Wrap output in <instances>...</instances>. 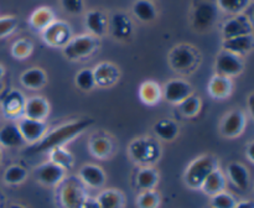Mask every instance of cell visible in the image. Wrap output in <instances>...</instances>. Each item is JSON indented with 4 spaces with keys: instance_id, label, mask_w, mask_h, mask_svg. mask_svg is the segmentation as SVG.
I'll list each match as a JSON object with an SVG mask.
<instances>
[{
    "instance_id": "1f68e13d",
    "label": "cell",
    "mask_w": 254,
    "mask_h": 208,
    "mask_svg": "<svg viewBox=\"0 0 254 208\" xmlns=\"http://www.w3.org/2000/svg\"><path fill=\"white\" fill-rule=\"evenodd\" d=\"M133 14L140 21H153L156 17V9L149 0H136L133 5Z\"/></svg>"
},
{
    "instance_id": "44dd1931",
    "label": "cell",
    "mask_w": 254,
    "mask_h": 208,
    "mask_svg": "<svg viewBox=\"0 0 254 208\" xmlns=\"http://www.w3.org/2000/svg\"><path fill=\"white\" fill-rule=\"evenodd\" d=\"M226 186H227V177H226L225 172L220 167H217L206 177V180L203 181L200 190L205 195L212 197V196L225 191Z\"/></svg>"
},
{
    "instance_id": "ffe728a7",
    "label": "cell",
    "mask_w": 254,
    "mask_h": 208,
    "mask_svg": "<svg viewBox=\"0 0 254 208\" xmlns=\"http://www.w3.org/2000/svg\"><path fill=\"white\" fill-rule=\"evenodd\" d=\"M99 208H124L127 198L118 188H106L102 190L94 198Z\"/></svg>"
},
{
    "instance_id": "5bb4252c",
    "label": "cell",
    "mask_w": 254,
    "mask_h": 208,
    "mask_svg": "<svg viewBox=\"0 0 254 208\" xmlns=\"http://www.w3.org/2000/svg\"><path fill=\"white\" fill-rule=\"evenodd\" d=\"M253 34L252 21L246 15L238 14L228 19L222 26L223 40Z\"/></svg>"
},
{
    "instance_id": "74e56055",
    "label": "cell",
    "mask_w": 254,
    "mask_h": 208,
    "mask_svg": "<svg viewBox=\"0 0 254 208\" xmlns=\"http://www.w3.org/2000/svg\"><path fill=\"white\" fill-rule=\"evenodd\" d=\"M74 83L78 87L81 91L89 92L96 87V82H94L93 69L91 68H83L76 74L74 77Z\"/></svg>"
},
{
    "instance_id": "681fc988",
    "label": "cell",
    "mask_w": 254,
    "mask_h": 208,
    "mask_svg": "<svg viewBox=\"0 0 254 208\" xmlns=\"http://www.w3.org/2000/svg\"><path fill=\"white\" fill-rule=\"evenodd\" d=\"M2 77H4V67H2L1 64H0V82H1Z\"/></svg>"
},
{
    "instance_id": "b9f144b4",
    "label": "cell",
    "mask_w": 254,
    "mask_h": 208,
    "mask_svg": "<svg viewBox=\"0 0 254 208\" xmlns=\"http://www.w3.org/2000/svg\"><path fill=\"white\" fill-rule=\"evenodd\" d=\"M17 25V20L12 16L0 17V39L7 36L15 30Z\"/></svg>"
},
{
    "instance_id": "d590c367",
    "label": "cell",
    "mask_w": 254,
    "mask_h": 208,
    "mask_svg": "<svg viewBox=\"0 0 254 208\" xmlns=\"http://www.w3.org/2000/svg\"><path fill=\"white\" fill-rule=\"evenodd\" d=\"M160 195L156 190L140 191L135 200L138 208H159L160 207Z\"/></svg>"
},
{
    "instance_id": "7a4b0ae2",
    "label": "cell",
    "mask_w": 254,
    "mask_h": 208,
    "mask_svg": "<svg viewBox=\"0 0 254 208\" xmlns=\"http://www.w3.org/2000/svg\"><path fill=\"white\" fill-rule=\"evenodd\" d=\"M217 167V160L213 155L205 154L198 156L186 167L184 172V182L191 190H200L206 177Z\"/></svg>"
},
{
    "instance_id": "bcb514c9",
    "label": "cell",
    "mask_w": 254,
    "mask_h": 208,
    "mask_svg": "<svg viewBox=\"0 0 254 208\" xmlns=\"http://www.w3.org/2000/svg\"><path fill=\"white\" fill-rule=\"evenodd\" d=\"M79 208H99L98 205H97L96 200L91 197H87V200L82 203V206Z\"/></svg>"
},
{
    "instance_id": "7c38bea8",
    "label": "cell",
    "mask_w": 254,
    "mask_h": 208,
    "mask_svg": "<svg viewBox=\"0 0 254 208\" xmlns=\"http://www.w3.org/2000/svg\"><path fill=\"white\" fill-rule=\"evenodd\" d=\"M17 128L24 138L25 143L34 144L41 140L47 133V124L41 120H34V119L22 116L17 121Z\"/></svg>"
},
{
    "instance_id": "277c9868",
    "label": "cell",
    "mask_w": 254,
    "mask_h": 208,
    "mask_svg": "<svg viewBox=\"0 0 254 208\" xmlns=\"http://www.w3.org/2000/svg\"><path fill=\"white\" fill-rule=\"evenodd\" d=\"M59 198L62 208H79L87 200V191L83 183L77 178H64L61 183Z\"/></svg>"
},
{
    "instance_id": "836d02e7",
    "label": "cell",
    "mask_w": 254,
    "mask_h": 208,
    "mask_svg": "<svg viewBox=\"0 0 254 208\" xmlns=\"http://www.w3.org/2000/svg\"><path fill=\"white\" fill-rule=\"evenodd\" d=\"M49 153L50 161L59 165L60 167L64 168L66 171L69 170L73 165V156L64 146H57V148L51 149Z\"/></svg>"
},
{
    "instance_id": "c3c4849f",
    "label": "cell",
    "mask_w": 254,
    "mask_h": 208,
    "mask_svg": "<svg viewBox=\"0 0 254 208\" xmlns=\"http://www.w3.org/2000/svg\"><path fill=\"white\" fill-rule=\"evenodd\" d=\"M9 208H26V207L22 205H20V203H12V205H10Z\"/></svg>"
},
{
    "instance_id": "30bf717a",
    "label": "cell",
    "mask_w": 254,
    "mask_h": 208,
    "mask_svg": "<svg viewBox=\"0 0 254 208\" xmlns=\"http://www.w3.org/2000/svg\"><path fill=\"white\" fill-rule=\"evenodd\" d=\"M243 68H245V63H243L242 58L237 54L231 53V52H220L217 58H216L215 69L216 74H218V76L232 78V77L242 73Z\"/></svg>"
},
{
    "instance_id": "ee69618b",
    "label": "cell",
    "mask_w": 254,
    "mask_h": 208,
    "mask_svg": "<svg viewBox=\"0 0 254 208\" xmlns=\"http://www.w3.org/2000/svg\"><path fill=\"white\" fill-rule=\"evenodd\" d=\"M253 149H254V143L253 141H251V143L247 145V149H246V156H247L248 161H250L251 163H254Z\"/></svg>"
},
{
    "instance_id": "f907efd6",
    "label": "cell",
    "mask_w": 254,
    "mask_h": 208,
    "mask_svg": "<svg viewBox=\"0 0 254 208\" xmlns=\"http://www.w3.org/2000/svg\"><path fill=\"white\" fill-rule=\"evenodd\" d=\"M2 89H4V84H2L1 82H0V93H1V92H2Z\"/></svg>"
},
{
    "instance_id": "4dcf8cb0",
    "label": "cell",
    "mask_w": 254,
    "mask_h": 208,
    "mask_svg": "<svg viewBox=\"0 0 254 208\" xmlns=\"http://www.w3.org/2000/svg\"><path fill=\"white\" fill-rule=\"evenodd\" d=\"M86 27L91 32L92 36L99 37L106 32L107 19L98 10H92L86 15Z\"/></svg>"
},
{
    "instance_id": "9a60e30c",
    "label": "cell",
    "mask_w": 254,
    "mask_h": 208,
    "mask_svg": "<svg viewBox=\"0 0 254 208\" xmlns=\"http://www.w3.org/2000/svg\"><path fill=\"white\" fill-rule=\"evenodd\" d=\"M78 180L84 187L102 188L106 185L107 176L103 168L96 163H84L78 170Z\"/></svg>"
},
{
    "instance_id": "2e32d148",
    "label": "cell",
    "mask_w": 254,
    "mask_h": 208,
    "mask_svg": "<svg viewBox=\"0 0 254 208\" xmlns=\"http://www.w3.org/2000/svg\"><path fill=\"white\" fill-rule=\"evenodd\" d=\"M50 113V104L44 97L34 96L25 99L22 116L34 119V120L45 121Z\"/></svg>"
},
{
    "instance_id": "cb8c5ba5",
    "label": "cell",
    "mask_w": 254,
    "mask_h": 208,
    "mask_svg": "<svg viewBox=\"0 0 254 208\" xmlns=\"http://www.w3.org/2000/svg\"><path fill=\"white\" fill-rule=\"evenodd\" d=\"M232 79L227 78V77L218 76V74H215L211 78L210 83H208V93L215 99L228 98L232 93Z\"/></svg>"
},
{
    "instance_id": "d6a6232c",
    "label": "cell",
    "mask_w": 254,
    "mask_h": 208,
    "mask_svg": "<svg viewBox=\"0 0 254 208\" xmlns=\"http://www.w3.org/2000/svg\"><path fill=\"white\" fill-rule=\"evenodd\" d=\"M52 21H55L54 12L51 11V9L45 6L35 10L32 12L31 17H30V24H31V26L35 30H39V31H42V30L46 29Z\"/></svg>"
},
{
    "instance_id": "6da1fadb",
    "label": "cell",
    "mask_w": 254,
    "mask_h": 208,
    "mask_svg": "<svg viewBox=\"0 0 254 208\" xmlns=\"http://www.w3.org/2000/svg\"><path fill=\"white\" fill-rule=\"evenodd\" d=\"M93 124V120L91 119H79V120L69 121V123L62 124L59 128L54 129L50 133H46V135L37 141L35 145L30 146L26 150L27 154H40V153H49L51 149L57 148V146H64L67 141L72 140L83 133L86 129Z\"/></svg>"
},
{
    "instance_id": "3957f363",
    "label": "cell",
    "mask_w": 254,
    "mask_h": 208,
    "mask_svg": "<svg viewBox=\"0 0 254 208\" xmlns=\"http://www.w3.org/2000/svg\"><path fill=\"white\" fill-rule=\"evenodd\" d=\"M128 151L133 162L140 166H153L161 155V149L158 141L149 136L134 139L129 144Z\"/></svg>"
},
{
    "instance_id": "f35d334b",
    "label": "cell",
    "mask_w": 254,
    "mask_h": 208,
    "mask_svg": "<svg viewBox=\"0 0 254 208\" xmlns=\"http://www.w3.org/2000/svg\"><path fill=\"white\" fill-rule=\"evenodd\" d=\"M248 5L250 0H217V6L228 14H241Z\"/></svg>"
},
{
    "instance_id": "e575fe53",
    "label": "cell",
    "mask_w": 254,
    "mask_h": 208,
    "mask_svg": "<svg viewBox=\"0 0 254 208\" xmlns=\"http://www.w3.org/2000/svg\"><path fill=\"white\" fill-rule=\"evenodd\" d=\"M29 173L25 167H22L21 165H11L4 171V175H2V180L6 185L10 186H16L21 185L25 180L27 178Z\"/></svg>"
},
{
    "instance_id": "8992f818",
    "label": "cell",
    "mask_w": 254,
    "mask_h": 208,
    "mask_svg": "<svg viewBox=\"0 0 254 208\" xmlns=\"http://www.w3.org/2000/svg\"><path fill=\"white\" fill-rule=\"evenodd\" d=\"M197 53L196 50L189 45H180L174 47L169 56V62L174 71L176 72H189L195 68L197 64Z\"/></svg>"
},
{
    "instance_id": "f546056e",
    "label": "cell",
    "mask_w": 254,
    "mask_h": 208,
    "mask_svg": "<svg viewBox=\"0 0 254 208\" xmlns=\"http://www.w3.org/2000/svg\"><path fill=\"white\" fill-rule=\"evenodd\" d=\"M154 134L164 141H171L178 136L179 125L171 119H160L154 124Z\"/></svg>"
},
{
    "instance_id": "f5cc1de1",
    "label": "cell",
    "mask_w": 254,
    "mask_h": 208,
    "mask_svg": "<svg viewBox=\"0 0 254 208\" xmlns=\"http://www.w3.org/2000/svg\"><path fill=\"white\" fill-rule=\"evenodd\" d=\"M210 208H212V207H210Z\"/></svg>"
},
{
    "instance_id": "d4e9b609",
    "label": "cell",
    "mask_w": 254,
    "mask_h": 208,
    "mask_svg": "<svg viewBox=\"0 0 254 208\" xmlns=\"http://www.w3.org/2000/svg\"><path fill=\"white\" fill-rule=\"evenodd\" d=\"M24 104V94L19 91H11L2 99L1 108L4 110L5 115L10 116V118H15V116H19L20 114H22Z\"/></svg>"
},
{
    "instance_id": "8d00e7d4",
    "label": "cell",
    "mask_w": 254,
    "mask_h": 208,
    "mask_svg": "<svg viewBox=\"0 0 254 208\" xmlns=\"http://www.w3.org/2000/svg\"><path fill=\"white\" fill-rule=\"evenodd\" d=\"M179 105V110L183 114L184 116H188V118H193L198 114L201 109V99L198 98V96L196 94H191L188 98L184 99Z\"/></svg>"
},
{
    "instance_id": "ba28073f",
    "label": "cell",
    "mask_w": 254,
    "mask_h": 208,
    "mask_svg": "<svg viewBox=\"0 0 254 208\" xmlns=\"http://www.w3.org/2000/svg\"><path fill=\"white\" fill-rule=\"evenodd\" d=\"M66 172L67 171L64 168L60 167L59 165L49 160L37 166L34 171V175L37 182L41 185L47 186V187H55L66 178Z\"/></svg>"
},
{
    "instance_id": "4316f807",
    "label": "cell",
    "mask_w": 254,
    "mask_h": 208,
    "mask_svg": "<svg viewBox=\"0 0 254 208\" xmlns=\"http://www.w3.org/2000/svg\"><path fill=\"white\" fill-rule=\"evenodd\" d=\"M25 144L19 128L15 124H6L0 129V145L7 149L20 148Z\"/></svg>"
},
{
    "instance_id": "603a6c76",
    "label": "cell",
    "mask_w": 254,
    "mask_h": 208,
    "mask_svg": "<svg viewBox=\"0 0 254 208\" xmlns=\"http://www.w3.org/2000/svg\"><path fill=\"white\" fill-rule=\"evenodd\" d=\"M159 183V172L154 166H141L135 175V185L140 191L155 190Z\"/></svg>"
},
{
    "instance_id": "f6af8a7d",
    "label": "cell",
    "mask_w": 254,
    "mask_h": 208,
    "mask_svg": "<svg viewBox=\"0 0 254 208\" xmlns=\"http://www.w3.org/2000/svg\"><path fill=\"white\" fill-rule=\"evenodd\" d=\"M233 208H254V203L251 200H243L240 201V202L237 201V203H236Z\"/></svg>"
},
{
    "instance_id": "484cf974",
    "label": "cell",
    "mask_w": 254,
    "mask_h": 208,
    "mask_svg": "<svg viewBox=\"0 0 254 208\" xmlns=\"http://www.w3.org/2000/svg\"><path fill=\"white\" fill-rule=\"evenodd\" d=\"M111 29L112 34H113L116 39L126 40L133 32V25H131V21L128 15L123 14V12H116L112 16Z\"/></svg>"
},
{
    "instance_id": "60d3db41",
    "label": "cell",
    "mask_w": 254,
    "mask_h": 208,
    "mask_svg": "<svg viewBox=\"0 0 254 208\" xmlns=\"http://www.w3.org/2000/svg\"><path fill=\"white\" fill-rule=\"evenodd\" d=\"M32 52V44L29 40H17L11 47V53L15 58L17 59H24L31 54Z\"/></svg>"
},
{
    "instance_id": "5b68a950",
    "label": "cell",
    "mask_w": 254,
    "mask_h": 208,
    "mask_svg": "<svg viewBox=\"0 0 254 208\" xmlns=\"http://www.w3.org/2000/svg\"><path fill=\"white\" fill-rule=\"evenodd\" d=\"M97 37L92 35H81V36L71 37L68 42L64 46V54L67 59L78 61V59L88 57L97 49Z\"/></svg>"
},
{
    "instance_id": "ac0fdd59",
    "label": "cell",
    "mask_w": 254,
    "mask_h": 208,
    "mask_svg": "<svg viewBox=\"0 0 254 208\" xmlns=\"http://www.w3.org/2000/svg\"><path fill=\"white\" fill-rule=\"evenodd\" d=\"M93 76L96 86L101 88H109L118 82L119 69L111 62H102L93 69Z\"/></svg>"
},
{
    "instance_id": "52a82bcc",
    "label": "cell",
    "mask_w": 254,
    "mask_h": 208,
    "mask_svg": "<svg viewBox=\"0 0 254 208\" xmlns=\"http://www.w3.org/2000/svg\"><path fill=\"white\" fill-rule=\"evenodd\" d=\"M247 126V116L240 109H233L223 116L220 124V133L223 138L235 139L242 135Z\"/></svg>"
},
{
    "instance_id": "e0dca14e",
    "label": "cell",
    "mask_w": 254,
    "mask_h": 208,
    "mask_svg": "<svg viewBox=\"0 0 254 208\" xmlns=\"http://www.w3.org/2000/svg\"><path fill=\"white\" fill-rule=\"evenodd\" d=\"M226 177L240 191H247L251 187V173L241 162H230L226 168Z\"/></svg>"
},
{
    "instance_id": "f1b7e54d",
    "label": "cell",
    "mask_w": 254,
    "mask_h": 208,
    "mask_svg": "<svg viewBox=\"0 0 254 208\" xmlns=\"http://www.w3.org/2000/svg\"><path fill=\"white\" fill-rule=\"evenodd\" d=\"M46 73L39 67H32L22 72L20 82L24 87L29 89H40L46 83Z\"/></svg>"
},
{
    "instance_id": "8fae6325",
    "label": "cell",
    "mask_w": 254,
    "mask_h": 208,
    "mask_svg": "<svg viewBox=\"0 0 254 208\" xmlns=\"http://www.w3.org/2000/svg\"><path fill=\"white\" fill-rule=\"evenodd\" d=\"M42 39L47 45L54 47H64L71 40V27L61 20H55L45 30H42Z\"/></svg>"
},
{
    "instance_id": "4fadbf2b",
    "label": "cell",
    "mask_w": 254,
    "mask_h": 208,
    "mask_svg": "<svg viewBox=\"0 0 254 208\" xmlns=\"http://www.w3.org/2000/svg\"><path fill=\"white\" fill-rule=\"evenodd\" d=\"M192 94V87L184 79H170L163 88V97L170 104H180L184 99Z\"/></svg>"
},
{
    "instance_id": "83f0119b",
    "label": "cell",
    "mask_w": 254,
    "mask_h": 208,
    "mask_svg": "<svg viewBox=\"0 0 254 208\" xmlns=\"http://www.w3.org/2000/svg\"><path fill=\"white\" fill-rule=\"evenodd\" d=\"M139 97H140V101L146 105H155L163 98V88L156 82L145 81L140 84Z\"/></svg>"
},
{
    "instance_id": "9c48e42d",
    "label": "cell",
    "mask_w": 254,
    "mask_h": 208,
    "mask_svg": "<svg viewBox=\"0 0 254 208\" xmlns=\"http://www.w3.org/2000/svg\"><path fill=\"white\" fill-rule=\"evenodd\" d=\"M218 17V7L211 1H201L193 9L192 25L198 31L210 29Z\"/></svg>"
},
{
    "instance_id": "d6986e66",
    "label": "cell",
    "mask_w": 254,
    "mask_h": 208,
    "mask_svg": "<svg viewBox=\"0 0 254 208\" xmlns=\"http://www.w3.org/2000/svg\"><path fill=\"white\" fill-rule=\"evenodd\" d=\"M254 45L253 34L242 35V36L231 37V39L223 40L222 47L223 51L231 52L233 54L242 57L243 54H247L248 52L252 51Z\"/></svg>"
},
{
    "instance_id": "816d5d0a",
    "label": "cell",
    "mask_w": 254,
    "mask_h": 208,
    "mask_svg": "<svg viewBox=\"0 0 254 208\" xmlns=\"http://www.w3.org/2000/svg\"><path fill=\"white\" fill-rule=\"evenodd\" d=\"M0 160H1V151H0Z\"/></svg>"
},
{
    "instance_id": "7402d4cb",
    "label": "cell",
    "mask_w": 254,
    "mask_h": 208,
    "mask_svg": "<svg viewBox=\"0 0 254 208\" xmlns=\"http://www.w3.org/2000/svg\"><path fill=\"white\" fill-rule=\"evenodd\" d=\"M89 151L92 155L99 160H106L109 158L113 154V141L106 135H93V138L89 140Z\"/></svg>"
},
{
    "instance_id": "7dc6e473",
    "label": "cell",
    "mask_w": 254,
    "mask_h": 208,
    "mask_svg": "<svg viewBox=\"0 0 254 208\" xmlns=\"http://www.w3.org/2000/svg\"><path fill=\"white\" fill-rule=\"evenodd\" d=\"M253 93L251 94L250 96V99H248V108H250V114L251 115H253V103H252V101H253Z\"/></svg>"
},
{
    "instance_id": "7bdbcfd3",
    "label": "cell",
    "mask_w": 254,
    "mask_h": 208,
    "mask_svg": "<svg viewBox=\"0 0 254 208\" xmlns=\"http://www.w3.org/2000/svg\"><path fill=\"white\" fill-rule=\"evenodd\" d=\"M61 4L69 14H81L83 10V0H61Z\"/></svg>"
},
{
    "instance_id": "ab89813d",
    "label": "cell",
    "mask_w": 254,
    "mask_h": 208,
    "mask_svg": "<svg viewBox=\"0 0 254 208\" xmlns=\"http://www.w3.org/2000/svg\"><path fill=\"white\" fill-rule=\"evenodd\" d=\"M236 203H237V200L235 198V196L226 190L211 197V207L212 208H233Z\"/></svg>"
}]
</instances>
